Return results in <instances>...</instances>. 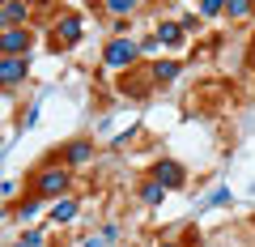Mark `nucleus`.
I'll return each mask as SVG.
<instances>
[{"label":"nucleus","instance_id":"obj_1","mask_svg":"<svg viewBox=\"0 0 255 247\" xmlns=\"http://www.w3.org/2000/svg\"><path fill=\"white\" fill-rule=\"evenodd\" d=\"M136 55H140V47L132 43V38H111L107 51H102V60H107V68H132Z\"/></svg>","mask_w":255,"mask_h":247},{"label":"nucleus","instance_id":"obj_2","mask_svg":"<svg viewBox=\"0 0 255 247\" xmlns=\"http://www.w3.org/2000/svg\"><path fill=\"white\" fill-rule=\"evenodd\" d=\"M60 192H68V171H64V166H47V171H38V179H34V196H38V201L60 196Z\"/></svg>","mask_w":255,"mask_h":247},{"label":"nucleus","instance_id":"obj_3","mask_svg":"<svg viewBox=\"0 0 255 247\" xmlns=\"http://www.w3.org/2000/svg\"><path fill=\"white\" fill-rule=\"evenodd\" d=\"M30 51V30H4V38H0V60H26Z\"/></svg>","mask_w":255,"mask_h":247},{"label":"nucleus","instance_id":"obj_4","mask_svg":"<svg viewBox=\"0 0 255 247\" xmlns=\"http://www.w3.org/2000/svg\"><path fill=\"white\" fill-rule=\"evenodd\" d=\"M153 179L162 183L166 192H174V188H183V179H187V171H183L179 162H170V158H162V162L153 166Z\"/></svg>","mask_w":255,"mask_h":247},{"label":"nucleus","instance_id":"obj_5","mask_svg":"<svg viewBox=\"0 0 255 247\" xmlns=\"http://www.w3.org/2000/svg\"><path fill=\"white\" fill-rule=\"evenodd\" d=\"M26 73H30V60H0V81H4V90L26 81Z\"/></svg>","mask_w":255,"mask_h":247},{"label":"nucleus","instance_id":"obj_6","mask_svg":"<svg viewBox=\"0 0 255 247\" xmlns=\"http://www.w3.org/2000/svg\"><path fill=\"white\" fill-rule=\"evenodd\" d=\"M30 17V4H21V0H9L4 9H0V21H4V30H21V21Z\"/></svg>","mask_w":255,"mask_h":247},{"label":"nucleus","instance_id":"obj_7","mask_svg":"<svg viewBox=\"0 0 255 247\" xmlns=\"http://www.w3.org/2000/svg\"><path fill=\"white\" fill-rule=\"evenodd\" d=\"M183 34H187L183 26H174V21H162L153 38H157V47H179V43H183Z\"/></svg>","mask_w":255,"mask_h":247},{"label":"nucleus","instance_id":"obj_8","mask_svg":"<svg viewBox=\"0 0 255 247\" xmlns=\"http://www.w3.org/2000/svg\"><path fill=\"white\" fill-rule=\"evenodd\" d=\"M90 158H94L90 141H73V145L64 149V162H68V166H81V162H90Z\"/></svg>","mask_w":255,"mask_h":247},{"label":"nucleus","instance_id":"obj_9","mask_svg":"<svg viewBox=\"0 0 255 247\" xmlns=\"http://www.w3.org/2000/svg\"><path fill=\"white\" fill-rule=\"evenodd\" d=\"M60 38H64L68 47L81 43V17H73V13H68V17H60Z\"/></svg>","mask_w":255,"mask_h":247},{"label":"nucleus","instance_id":"obj_10","mask_svg":"<svg viewBox=\"0 0 255 247\" xmlns=\"http://www.w3.org/2000/svg\"><path fill=\"white\" fill-rule=\"evenodd\" d=\"M162 196H166V188H162L157 179H145V183H140V201H145V205H162Z\"/></svg>","mask_w":255,"mask_h":247},{"label":"nucleus","instance_id":"obj_11","mask_svg":"<svg viewBox=\"0 0 255 247\" xmlns=\"http://www.w3.org/2000/svg\"><path fill=\"white\" fill-rule=\"evenodd\" d=\"M77 218V201H55L51 205V222L60 226V222H73Z\"/></svg>","mask_w":255,"mask_h":247},{"label":"nucleus","instance_id":"obj_12","mask_svg":"<svg viewBox=\"0 0 255 247\" xmlns=\"http://www.w3.org/2000/svg\"><path fill=\"white\" fill-rule=\"evenodd\" d=\"M149 73H153V81H174V77H179V64H174V60H157Z\"/></svg>","mask_w":255,"mask_h":247},{"label":"nucleus","instance_id":"obj_13","mask_svg":"<svg viewBox=\"0 0 255 247\" xmlns=\"http://www.w3.org/2000/svg\"><path fill=\"white\" fill-rule=\"evenodd\" d=\"M230 201V188H213L209 196H204L200 205H196V213H204V209H213V205H226Z\"/></svg>","mask_w":255,"mask_h":247},{"label":"nucleus","instance_id":"obj_14","mask_svg":"<svg viewBox=\"0 0 255 247\" xmlns=\"http://www.w3.org/2000/svg\"><path fill=\"white\" fill-rule=\"evenodd\" d=\"M226 17H251V4H247V0H230V4H226Z\"/></svg>","mask_w":255,"mask_h":247},{"label":"nucleus","instance_id":"obj_15","mask_svg":"<svg viewBox=\"0 0 255 247\" xmlns=\"http://www.w3.org/2000/svg\"><path fill=\"white\" fill-rule=\"evenodd\" d=\"M107 9H111V13H115V17H128V13L136 9V4H132V0H111Z\"/></svg>","mask_w":255,"mask_h":247},{"label":"nucleus","instance_id":"obj_16","mask_svg":"<svg viewBox=\"0 0 255 247\" xmlns=\"http://www.w3.org/2000/svg\"><path fill=\"white\" fill-rule=\"evenodd\" d=\"M217 13H226V4H217V0H204L200 4V17H217Z\"/></svg>","mask_w":255,"mask_h":247},{"label":"nucleus","instance_id":"obj_17","mask_svg":"<svg viewBox=\"0 0 255 247\" xmlns=\"http://www.w3.org/2000/svg\"><path fill=\"white\" fill-rule=\"evenodd\" d=\"M38 205H43V201H38V196H34V201H26V205H21V209H17V218H21V222H26V218H34V213H38Z\"/></svg>","mask_w":255,"mask_h":247},{"label":"nucleus","instance_id":"obj_18","mask_svg":"<svg viewBox=\"0 0 255 247\" xmlns=\"http://www.w3.org/2000/svg\"><path fill=\"white\" fill-rule=\"evenodd\" d=\"M21 243H26V247H38V243H43V230H26V239H21Z\"/></svg>","mask_w":255,"mask_h":247},{"label":"nucleus","instance_id":"obj_19","mask_svg":"<svg viewBox=\"0 0 255 247\" xmlns=\"http://www.w3.org/2000/svg\"><path fill=\"white\" fill-rule=\"evenodd\" d=\"M102 243H107V239H85L81 247H102Z\"/></svg>","mask_w":255,"mask_h":247},{"label":"nucleus","instance_id":"obj_20","mask_svg":"<svg viewBox=\"0 0 255 247\" xmlns=\"http://www.w3.org/2000/svg\"><path fill=\"white\" fill-rule=\"evenodd\" d=\"M17 247H26V243H17Z\"/></svg>","mask_w":255,"mask_h":247},{"label":"nucleus","instance_id":"obj_21","mask_svg":"<svg viewBox=\"0 0 255 247\" xmlns=\"http://www.w3.org/2000/svg\"><path fill=\"white\" fill-rule=\"evenodd\" d=\"M166 247H170V243H166Z\"/></svg>","mask_w":255,"mask_h":247}]
</instances>
